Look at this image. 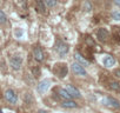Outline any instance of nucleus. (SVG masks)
Here are the masks:
<instances>
[{"label": "nucleus", "instance_id": "obj_15", "mask_svg": "<svg viewBox=\"0 0 120 113\" xmlns=\"http://www.w3.org/2000/svg\"><path fill=\"white\" fill-rule=\"evenodd\" d=\"M63 107H66V108H74L77 107V104L72 100H65L63 102Z\"/></svg>", "mask_w": 120, "mask_h": 113}, {"label": "nucleus", "instance_id": "obj_2", "mask_svg": "<svg viewBox=\"0 0 120 113\" xmlns=\"http://www.w3.org/2000/svg\"><path fill=\"white\" fill-rule=\"evenodd\" d=\"M55 51H56V53L60 56H65L68 53V51H70V46L66 42H64L63 40H56V42H55Z\"/></svg>", "mask_w": 120, "mask_h": 113}, {"label": "nucleus", "instance_id": "obj_6", "mask_svg": "<svg viewBox=\"0 0 120 113\" xmlns=\"http://www.w3.org/2000/svg\"><path fill=\"white\" fill-rule=\"evenodd\" d=\"M97 38H98V40L101 41V42L107 41V39H108V31H107L106 28H99V30L97 31Z\"/></svg>", "mask_w": 120, "mask_h": 113}, {"label": "nucleus", "instance_id": "obj_23", "mask_svg": "<svg viewBox=\"0 0 120 113\" xmlns=\"http://www.w3.org/2000/svg\"><path fill=\"white\" fill-rule=\"evenodd\" d=\"M33 73H34V77H39V74H40V70L39 68H33Z\"/></svg>", "mask_w": 120, "mask_h": 113}, {"label": "nucleus", "instance_id": "obj_7", "mask_svg": "<svg viewBox=\"0 0 120 113\" xmlns=\"http://www.w3.org/2000/svg\"><path fill=\"white\" fill-rule=\"evenodd\" d=\"M49 87H51V80H48V79H45V80L40 81V83L38 84V86H37V88H38V91H39L40 93L46 92Z\"/></svg>", "mask_w": 120, "mask_h": 113}, {"label": "nucleus", "instance_id": "obj_5", "mask_svg": "<svg viewBox=\"0 0 120 113\" xmlns=\"http://www.w3.org/2000/svg\"><path fill=\"white\" fill-rule=\"evenodd\" d=\"M72 71H73L75 74H78V75H86V74H87V72H86V70L84 68V66L80 65L79 63L72 64Z\"/></svg>", "mask_w": 120, "mask_h": 113}, {"label": "nucleus", "instance_id": "obj_19", "mask_svg": "<svg viewBox=\"0 0 120 113\" xmlns=\"http://www.w3.org/2000/svg\"><path fill=\"white\" fill-rule=\"evenodd\" d=\"M112 18L116 21H120V11H113L112 12Z\"/></svg>", "mask_w": 120, "mask_h": 113}, {"label": "nucleus", "instance_id": "obj_13", "mask_svg": "<svg viewBox=\"0 0 120 113\" xmlns=\"http://www.w3.org/2000/svg\"><path fill=\"white\" fill-rule=\"evenodd\" d=\"M35 5H37V11L38 12H40V13H44L45 12L46 5L44 3V0H35Z\"/></svg>", "mask_w": 120, "mask_h": 113}, {"label": "nucleus", "instance_id": "obj_21", "mask_svg": "<svg viewBox=\"0 0 120 113\" xmlns=\"http://www.w3.org/2000/svg\"><path fill=\"white\" fill-rule=\"evenodd\" d=\"M45 5L48 7H54L56 5V0H45Z\"/></svg>", "mask_w": 120, "mask_h": 113}, {"label": "nucleus", "instance_id": "obj_10", "mask_svg": "<svg viewBox=\"0 0 120 113\" xmlns=\"http://www.w3.org/2000/svg\"><path fill=\"white\" fill-rule=\"evenodd\" d=\"M66 90H67V92L71 94V97H75V98H80V97H81L79 90H78L77 87H74L73 85H67V86H66Z\"/></svg>", "mask_w": 120, "mask_h": 113}, {"label": "nucleus", "instance_id": "obj_11", "mask_svg": "<svg viewBox=\"0 0 120 113\" xmlns=\"http://www.w3.org/2000/svg\"><path fill=\"white\" fill-rule=\"evenodd\" d=\"M104 102H105L106 105L111 106V107H114V108H118V107H120V102H119L116 99L112 98V97H108V98H106V99L104 100Z\"/></svg>", "mask_w": 120, "mask_h": 113}, {"label": "nucleus", "instance_id": "obj_25", "mask_svg": "<svg viewBox=\"0 0 120 113\" xmlns=\"http://www.w3.org/2000/svg\"><path fill=\"white\" fill-rule=\"evenodd\" d=\"M37 113H47V111H45V109H39Z\"/></svg>", "mask_w": 120, "mask_h": 113}, {"label": "nucleus", "instance_id": "obj_16", "mask_svg": "<svg viewBox=\"0 0 120 113\" xmlns=\"http://www.w3.org/2000/svg\"><path fill=\"white\" fill-rule=\"evenodd\" d=\"M109 88L113 90V91H115V92H120V84L116 83V81H112L109 84Z\"/></svg>", "mask_w": 120, "mask_h": 113}, {"label": "nucleus", "instance_id": "obj_3", "mask_svg": "<svg viewBox=\"0 0 120 113\" xmlns=\"http://www.w3.org/2000/svg\"><path fill=\"white\" fill-rule=\"evenodd\" d=\"M21 64H22V58H21L20 55H13L12 58L10 59V66H11L14 71L20 70Z\"/></svg>", "mask_w": 120, "mask_h": 113}, {"label": "nucleus", "instance_id": "obj_8", "mask_svg": "<svg viewBox=\"0 0 120 113\" xmlns=\"http://www.w3.org/2000/svg\"><path fill=\"white\" fill-rule=\"evenodd\" d=\"M33 56H34V59L39 63L44 61V53H42V51L39 46H35L33 48Z\"/></svg>", "mask_w": 120, "mask_h": 113}, {"label": "nucleus", "instance_id": "obj_26", "mask_svg": "<svg viewBox=\"0 0 120 113\" xmlns=\"http://www.w3.org/2000/svg\"><path fill=\"white\" fill-rule=\"evenodd\" d=\"M114 3H115L118 6H120V0H114Z\"/></svg>", "mask_w": 120, "mask_h": 113}, {"label": "nucleus", "instance_id": "obj_20", "mask_svg": "<svg viewBox=\"0 0 120 113\" xmlns=\"http://www.w3.org/2000/svg\"><path fill=\"white\" fill-rule=\"evenodd\" d=\"M14 34H15V38H21L22 37V34H24V31H22V28H15V31H14Z\"/></svg>", "mask_w": 120, "mask_h": 113}, {"label": "nucleus", "instance_id": "obj_17", "mask_svg": "<svg viewBox=\"0 0 120 113\" xmlns=\"http://www.w3.org/2000/svg\"><path fill=\"white\" fill-rule=\"evenodd\" d=\"M6 21H7V17H6V14L4 13L3 10H0V24H5Z\"/></svg>", "mask_w": 120, "mask_h": 113}, {"label": "nucleus", "instance_id": "obj_12", "mask_svg": "<svg viewBox=\"0 0 120 113\" xmlns=\"http://www.w3.org/2000/svg\"><path fill=\"white\" fill-rule=\"evenodd\" d=\"M102 64L105 67H112L115 64V59L113 58L112 55H106L105 58L102 59Z\"/></svg>", "mask_w": 120, "mask_h": 113}, {"label": "nucleus", "instance_id": "obj_9", "mask_svg": "<svg viewBox=\"0 0 120 113\" xmlns=\"http://www.w3.org/2000/svg\"><path fill=\"white\" fill-rule=\"evenodd\" d=\"M74 59L77 60V63H79V64L82 65V66H90V61H88L86 58H84V56H82L79 52L74 53Z\"/></svg>", "mask_w": 120, "mask_h": 113}, {"label": "nucleus", "instance_id": "obj_14", "mask_svg": "<svg viewBox=\"0 0 120 113\" xmlns=\"http://www.w3.org/2000/svg\"><path fill=\"white\" fill-rule=\"evenodd\" d=\"M59 95H60V98H63L65 100H70L71 99V94L67 92L66 88H60L59 90Z\"/></svg>", "mask_w": 120, "mask_h": 113}, {"label": "nucleus", "instance_id": "obj_4", "mask_svg": "<svg viewBox=\"0 0 120 113\" xmlns=\"http://www.w3.org/2000/svg\"><path fill=\"white\" fill-rule=\"evenodd\" d=\"M4 97H5V99H6L10 104H17V101H18V95H17V93H15L13 90H11V88L5 92Z\"/></svg>", "mask_w": 120, "mask_h": 113}, {"label": "nucleus", "instance_id": "obj_24", "mask_svg": "<svg viewBox=\"0 0 120 113\" xmlns=\"http://www.w3.org/2000/svg\"><path fill=\"white\" fill-rule=\"evenodd\" d=\"M114 75L118 77V78H120V70H115L114 71Z\"/></svg>", "mask_w": 120, "mask_h": 113}, {"label": "nucleus", "instance_id": "obj_22", "mask_svg": "<svg viewBox=\"0 0 120 113\" xmlns=\"http://www.w3.org/2000/svg\"><path fill=\"white\" fill-rule=\"evenodd\" d=\"M25 101H26V102H27V101H30V102L33 101V98H32V95H31L30 93H26V94H25Z\"/></svg>", "mask_w": 120, "mask_h": 113}, {"label": "nucleus", "instance_id": "obj_1", "mask_svg": "<svg viewBox=\"0 0 120 113\" xmlns=\"http://www.w3.org/2000/svg\"><path fill=\"white\" fill-rule=\"evenodd\" d=\"M53 73L59 78H65L68 74V67L65 63H56L53 66Z\"/></svg>", "mask_w": 120, "mask_h": 113}, {"label": "nucleus", "instance_id": "obj_18", "mask_svg": "<svg viewBox=\"0 0 120 113\" xmlns=\"http://www.w3.org/2000/svg\"><path fill=\"white\" fill-rule=\"evenodd\" d=\"M91 10H92V5H91V3L88 1V0H86V1L84 3V11L90 12Z\"/></svg>", "mask_w": 120, "mask_h": 113}]
</instances>
